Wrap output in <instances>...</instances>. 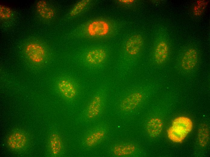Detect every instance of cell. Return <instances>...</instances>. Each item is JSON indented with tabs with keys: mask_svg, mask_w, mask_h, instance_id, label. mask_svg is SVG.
I'll return each instance as SVG.
<instances>
[{
	"mask_svg": "<svg viewBox=\"0 0 210 157\" xmlns=\"http://www.w3.org/2000/svg\"><path fill=\"white\" fill-rule=\"evenodd\" d=\"M27 139L25 134L20 132H15L8 136L7 143L11 149H19L24 147L27 144Z\"/></svg>",
	"mask_w": 210,
	"mask_h": 157,
	"instance_id": "7",
	"label": "cell"
},
{
	"mask_svg": "<svg viewBox=\"0 0 210 157\" xmlns=\"http://www.w3.org/2000/svg\"><path fill=\"white\" fill-rule=\"evenodd\" d=\"M105 136V132L102 130H99L89 134L85 140V143L88 146H94L102 139Z\"/></svg>",
	"mask_w": 210,
	"mask_h": 157,
	"instance_id": "18",
	"label": "cell"
},
{
	"mask_svg": "<svg viewBox=\"0 0 210 157\" xmlns=\"http://www.w3.org/2000/svg\"><path fill=\"white\" fill-rule=\"evenodd\" d=\"M102 103V98L100 95H96L94 97L89 103L86 111V115L88 118H94L99 114L101 109Z\"/></svg>",
	"mask_w": 210,
	"mask_h": 157,
	"instance_id": "9",
	"label": "cell"
},
{
	"mask_svg": "<svg viewBox=\"0 0 210 157\" xmlns=\"http://www.w3.org/2000/svg\"><path fill=\"white\" fill-rule=\"evenodd\" d=\"M36 8L39 14L45 19H51L54 15V11L45 1H39L37 4Z\"/></svg>",
	"mask_w": 210,
	"mask_h": 157,
	"instance_id": "13",
	"label": "cell"
},
{
	"mask_svg": "<svg viewBox=\"0 0 210 157\" xmlns=\"http://www.w3.org/2000/svg\"><path fill=\"white\" fill-rule=\"evenodd\" d=\"M198 138L200 145L204 147L207 144L209 139V130L208 126L202 123L199 126L198 132Z\"/></svg>",
	"mask_w": 210,
	"mask_h": 157,
	"instance_id": "15",
	"label": "cell"
},
{
	"mask_svg": "<svg viewBox=\"0 0 210 157\" xmlns=\"http://www.w3.org/2000/svg\"><path fill=\"white\" fill-rule=\"evenodd\" d=\"M56 85L59 92L66 99L72 100L76 96L78 85L75 79L68 77L61 78L58 80Z\"/></svg>",
	"mask_w": 210,
	"mask_h": 157,
	"instance_id": "1",
	"label": "cell"
},
{
	"mask_svg": "<svg viewBox=\"0 0 210 157\" xmlns=\"http://www.w3.org/2000/svg\"><path fill=\"white\" fill-rule=\"evenodd\" d=\"M168 137L175 143H181L185 138L188 134L171 126L167 130Z\"/></svg>",
	"mask_w": 210,
	"mask_h": 157,
	"instance_id": "16",
	"label": "cell"
},
{
	"mask_svg": "<svg viewBox=\"0 0 210 157\" xmlns=\"http://www.w3.org/2000/svg\"><path fill=\"white\" fill-rule=\"evenodd\" d=\"M171 126L188 134L192 129L193 123L188 117L181 116L173 120Z\"/></svg>",
	"mask_w": 210,
	"mask_h": 157,
	"instance_id": "10",
	"label": "cell"
},
{
	"mask_svg": "<svg viewBox=\"0 0 210 157\" xmlns=\"http://www.w3.org/2000/svg\"><path fill=\"white\" fill-rule=\"evenodd\" d=\"M143 98L142 94L136 92L125 98L121 102L120 107L123 111H129L135 108L141 102Z\"/></svg>",
	"mask_w": 210,
	"mask_h": 157,
	"instance_id": "2",
	"label": "cell"
},
{
	"mask_svg": "<svg viewBox=\"0 0 210 157\" xmlns=\"http://www.w3.org/2000/svg\"><path fill=\"white\" fill-rule=\"evenodd\" d=\"M143 44V39L142 36L138 34L134 35L129 38L126 42V50L131 55H136L140 51Z\"/></svg>",
	"mask_w": 210,
	"mask_h": 157,
	"instance_id": "8",
	"label": "cell"
},
{
	"mask_svg": "<svg viewBox=\"0 0 210 157\" xmlns=\"http://www.w3.org/2000/svg\"><path fill=\"white\" fill-rule=\"evenodd\" d=\"M169 47L164 41L160 42L154 51V58L156 62L159 64L163 63L166 60L169 54Z\"/></svg>",
	"mask_w": 210,
	"mask_h": 157,
	"instance_id": "11",
	"label": "cell"
},
{
	"mask_svg": "<svg viewBox=\"0 0 210 157\" xmlns=\"http://www.w3.org/2000/svg\"><path fill=\"white\" fill-rule=\"evenodd\" d=\"M107 56L106 52L104 50L95 48L89 50L85 53L84 59L88 64L97 65L104 62Z\"/></svg>",
	"mask_w": 210,
	"mask_h": 157,
	"instance_id": "3",
	"label": "cell"
},
{
	"mask_svg": "<svg viewBox=\"0 0 210 157\" xmlns=\"http://www.w3.org/2000/svg\"><path fill=\"white\" fill-rule=\"evenodd\" d=\"M12 14V11L9 8L3 5L0 6V15L3 19H7L10 18Z\"/></svg>",
	"mask_w": 210,
	"mask_h": 157,
	"instance_id": "20",
	"label": "cell"
},
{
	"mask_svg": "<svg viewBox=\"0 0 210 157\" xmlns=\"http://www.w3.org/2000/svg\"><path fill=\"white\" fill-rule=\"evenodd\" d=\"M89 2V0H83L79 2L71 10L70 13V15L74 16L78 14L82 11Z\"/></svg>",
	"mask_w": 210,
	"mask_h": 157,
	"instance_id": "19",
	"label": "cell"
},
{
	"mask_svg": "<svg viewBox=\"0 0 210 157\" xmlns=\"http://www.w3.org/2000/svg\"><path fill=\"white\" fill-rule=\"evenodd\" d=\"M109 30V26L106 21L99 20L90 23L87 28L89 34L92 36H103L107 34Z\"/></svg>",
	"mask_w": 210,
	"mask_h": 157,
	"instance_id": "5",
	"label": "cell"
},
{
	"mask_svg": "<svg viewBox=\"0 0 210 157\" xmlns=\"http://www.w3.org/2000/svg\"><path fill=\"white\" fill-rule=\"evenodd\" d=\"M49 143L53 154L56 155L60 153L62 149V144L59 135L56 133L52 134L50 137Z\"/></svg>",
	"mask_w": 210,
	"mask_h": 157,
	"instance_id": "17",
	"label": "cell"
},
{
	"mask_svg": "<svg viewBox=\"0 0 210 157\" xmlns=\"http://www.w3.org/2000/svg\"><path fill=\"white\" fill-rule=\"evenodd\" d=\"M163 124L161 120L158 118L150 119L146 125V130L149 136L152 137L158 136L161 133Z\"/></svg>",
	"mask_w": 210,
	"mask_h": 157,
	"instance_id": "12",
	"label": "cell"
},
{
	"mask_svg": "<svg viewBox=\"0 0 210 157\" xmlns=\"http://www.w3.org/2000/svg\"><path fill=\"white\" fill-rule=\"evenodd\" d=\"M120 2L124 3H129L133 2V0H120Z\"/></svg>",
	"mask_w": 210,
	"mask_h": 157,
	"instance_id": "21",
	"label": "cell"
},
{
	"mask_svg": "<svg viewBox=\"0 0 210 157\" xmlns=\"http://www.w3.org/2000/svg\"><path fill=\"white\" fill-rule=\"evenodd\" d=\"M135 149V146L132 144L118 145L114 147L113 152L117 156H125L132 154Z\"/></svg>",
	"mask_w": 210,
	"mask_h": 157,
	"instance_id": "14",
	"label": "cell"
},
{
	"mask_svg": "<svg viewBox=\"0 0 210 157\" xmlns=\"http://www.w3.org/2000/svg\"><path fill=\"white\" fill-rule=\"evenodd\" d=\"M26 53L32 61L37 63L41 62L45 56V51L41 46L36 43H30L26 46Z\"/></svg>",
	"mask_w": 210,
	"mask_h": 157,
	"instance_id": "4",
	"label": "cell"
},
{
	"mask_svg": "<svg viewBox=\"0 0 210 157\" xmlns=\"http://www.w3.org/2000/svg\"><path fill=\"white\" fill-rule=\"evenodd\" d=\"M198 59L197 52L196 49H189L184 53L181 61V66L186 70L192 69L196 65Z\"/></svg>",
	"mask_w": 210,
	"mask_h": 157,
	"instance_id": "6",
	"label": "cell"
}]
</instances>
